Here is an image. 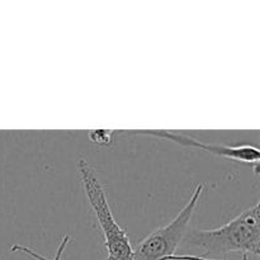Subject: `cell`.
<instances>
[{
    "mask_svg": "<svg viewBox=\"0 0 260 260\" xmlns=\"http://www.w3.org/2000/svg\"><path fill=\"white\" fill-rule=\"evenodd\" d=\"M165 260H228V259H215V258H208L205 255H190V254H184V255H179V254H174V255L169 256ZM243 260H249V256L243 254Z\"/></svg>",
    "mask_w": 260,
    "mask_h": 260,
    "instance_id": "7",
    "label": "cell"
},
{
    "mask_svg": "<svg viewBox=\"0 0 260 260\" xmlns=\"http://www.w3.org/2000/svg\"><path fill=\"white\" fill-rule=\"evenodd\" d=\"M205 185L197 184L192 197L177 216L165 226L156 229L134 248V260H165L174 255L187 236L188 226L196 212Z\"/></svg>",
    "mask_w": 260,
    "mask_h": 260,
    "instance_id": "3",
    "label": "cell"
},
{
    "mask_svg": "<svg viewBox=\"0 0 260 260\" xmlns=\"http://www.w3.org/2000/svg\"><path fill=\"white\" fill-rule=\"evenodd\" d=\"M70 235H65L62 238V240H61L60 245L57 246V250H56V254L53 255V258H47V256H43L41 255V254H38L37 251H35L33 249L28 248V246L25 245H20V244H14V245L10 248V250L13 251V253H22V254H25V255H28L29 258L35 259V260H62V255H63V251H65V248L66 245L69 244V241H70Z\"/></svg>",
    "mask_w": 260,
    "mask_h": 260,
    "instance_id": "5",
    "label": "cell"
},
{
    "mask_svg": "<svg viewBox=\"0 0 260 260\" xmlns=\"http://www.w3.org/2000/svg\"><path fill=\"white\" fill-rule=\"evenodd\" d=\"M78 169L89 205L98 220L108 260H134V246L129 241L128 234L114 218L106 189L96 172L84 159L79 160Z\"/></svg>",
    "mask_w": 260,
    "mask_h": 260,
    "instance_id": "2",
    "label": "cell"
},
{
    "mask_svg": "<svg viewBox=\"0 0 260 260\" xmlns=\"http://www.w3.org/2000/svg\"><path fill=\"white\" fill-rule=\"evenodd\" d=\"M127 132L129 135H141V136L156 137V139L168 140L174 144L180 145L184 147H192V149L202 150V151L212 154L215 156L225 157V159L234 160L236 162H243L249 165L253 169L254 174L259 172L260 161V150L255 145H236V146H228V145H212L207 142H202L196 140L194 137L188 135L179 134L174 131H167V129H137V131H121Z\"/></svg>",
    "mask_w": 260,
    "mask_h": 260,
    "instance_id": "4",
    "label": "cell"
},
{
    "mask_svg": "<svg viewBox=\"0 0 260 260\" xmlns=\"http://www.w3.org/2000/svg\"><path fill=\"white\" fill-rule=\"evenodd\" d=\"M117 131L114 129H106V128H99V129H90L88 132V137L93 144L98 145V146H109L113 142L114 134Z\"/></svg>",
    "mask_w": 260,
    "mask_h": 260,
    "instance_id": "6",
    "label": "cell"
},
{
    "mask_svg": "<svg viewBox=\"0 0 260 260\" xmlns=\"http://www.w3.org/2000/svg\"><path fill=\"white\" fill-rule=\"evenodd\" d=\"M185 244L202 249L206 254L226 255L241 253L259 256L260 254V221L259 202L216 229L194 230L187 234Z\"/></svg>",
    "mask_w": 260,
    "mask_h": 260,
    "instance_id": "1",
    "label": "cell"
}]
</instances>
